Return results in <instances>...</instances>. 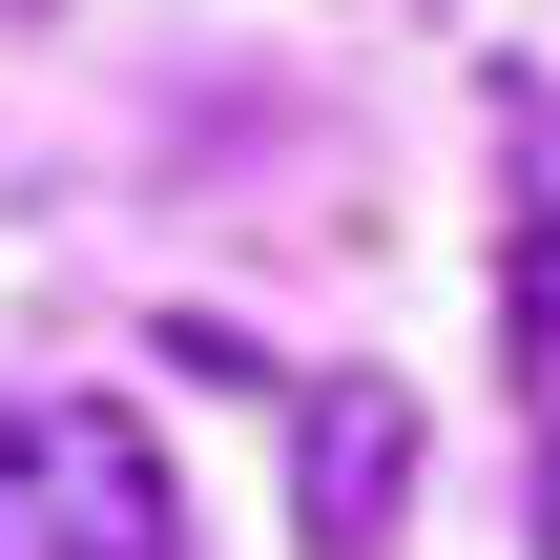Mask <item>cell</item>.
Listing matches in <instances>:
<instances>
[{
	"label": "cell",
	"mask_w": 560,
	"mask_h": 560,
	"mask_svg": "<svg viewBox=\"0 0 560 560\" xmlns=\"http://www.w3.org/2000/svg\"><path fill=\"white\" fill-rule=\"evenodd\" d=\"M520 374H560V208L520 229Z\"/></svg>",
	"instance_id": "obj_3"
},
{
	"label": "cell",
	"mask_w": 560,
	"mask_h": 560,
	"mask_svg": "<svg viewBox=\"0 0 560 560\" xmlns=\"http://www.w3.org/2000/svg\"><path fill=\"white\" fill-rule=\"evenodd\" d=\"M416 520V374H291V540L395 560Z\"/></svg>",
	"instance_id": "obj_2"
},
{
	"label": "cell",
	"mask_w": 560,
	"mask_h": 560,
	"mask_svg": "<svg viewBox=\"0 0 560 560\" xmlns=\"http://www.w3.org/2000/svg\"><path fill=\"white\" fill-rule=\"evenodd\" d=\"M166 457L125 395H21L0 416V560H166Z\"/></svg>",
	"instance_id": "obj_1"
}]
</instances>
